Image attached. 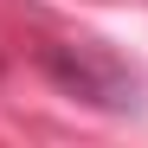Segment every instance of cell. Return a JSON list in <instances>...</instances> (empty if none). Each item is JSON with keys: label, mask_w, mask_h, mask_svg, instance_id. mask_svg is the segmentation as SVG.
Listing matches in <instances>:
<instances>
[{"label": "cell", "mask_w": 148, "mask_h": 148, "mask_svg": "<svg viewBox=\"0 0 148 148\" xmlns=\"http://www.w3.org/2000/svg\"><path fill=\"white\" fill-rule=\"evenodd\" d=\"M39 71L64 97H77V103H90V110H135V77L103 52V45H45Z\"/></svg>", "instance_id": "obj_1"}]
</instances>
